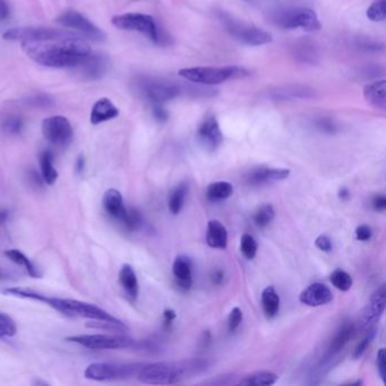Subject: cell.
Instances as JSON below:
<instances>
[{"label":"cell","mask_w":386,"mask_h":386,"mask_svg":"<svg viewBox=\"0 0 386 386\" xmlns=\"http://www.w3.org/2000/svg\"><path fill=\"white\" fill-rule=\"evenodd\" d=\"M3 129L7 134L14 135V134H19L23 128V120L19 116H8L5 118L3 121Z\"/></svg>","instance_id":"ab89813d"},{"label":"cell","mask_w":386,"mask_h":386,"mask_svg":"<svg viewBox=\"0 0 386 386\" xmlns=\"http://www.w3.org/2000/svg\"><path fill=\"white\" fill-rule=\"evenodd\" d=\"M290 174V169L287 168H258L249 174L247 181L254 186L272 184L276 181H285Z\"/></svg>","instance_id":"e0dca14e"},{"label":"cell","mask_w":386,"mask_h":386,"mask_svg":"<svg viewBox=\"0 0 386 386\" xmlns=\"http://www.w3.org/2000/svg\"><path fill=\"white\" fill-rule=\"evenodd\" d=\"M5 256L10 260L12 263L24 267L26 272L28 273V276H32V278H39V273L34 267V264L30 261V258H26L19 249H8V251H5Z\"/></svg>","instance_id":"f546056e"},{"label":"cell","mask_w":386,"mask_h":386,"mask_svg":"<svg viewBox=\"0 0 386 386\" xmlns=\"http://www.w3.org/2000/svg\"><path fill=\"white\" fill-rule=\"evenodd\" d=\"M386 305V288L385 285L380 287L373 292L371 299L366 305L364 313H362V325L369 326L378 322L380 316L383 315Z\"/></svg>","instance_id":"9a60e30c"},{"label":"cell","mask_w":386,"mask_h":386,"mask_svg":"<svg viewBox=\"0 0 386 386\" xmlns=\"http://www.w3.org/2000/svg\"><path fill=\"white\" fill-rule=\"evenodd\" d=\"M78 66L82 68L84 76L89 80H96L105 74L107 62L101 56L90 53Z\"/></svg>","instance_id":"cb8c5ba5"},{"label":"cell","mask_w":386,"mask_h":386,"mask_svg":"<svg viewBox=\"0 0 386 386\" xmlns=\"http://www.w3.org/2000/svg\"><path fill=\"white\" fill-rule=\"evenodd\" d=\"M330 280H331L332 285L341 292H348L353 285V278L349 273L341 270V269L333 271L330 276Z\"/></svg>","instance_id":"1f68e13d"},{"label":"cell","mask_w":386,"mask_h":386,"mask_svg":"<svg viewBox=\"0 0 386 386\" xmlns=\"http://www.w3.org/2000/svg\"><path fill=\"white\" fill-rule=\"evenodd\" d=\"M121 224L131 231L140 229L142 226V218L140 212L136 211L135 209L127 210V213H126L124 220L121 221Z\"/></svg>","instance_id":"f35d334b"},{"label":"cell","mask_w":386,"mask_h":386,"mask_svg":"<svg viewBox=\"0 0 386 386\" xmlns=\"http://www.w3.org/2000/svg\"><path fill=\"white\" fill-rule=\"evenodd\" d=\"M163 316H165V322H166V325L171 324L172 321L176 319L175 310L169 308V310H165Z\"/></svg>","instance_id":"681fc988"},{"label":"cell","mask_w":386,"mask_h":386,"mask_svg":"<svg viewBox=\"0 0 386 386\" xmlns=\"http://www.w3.org/2000/svg\"><path fill=\"white\" fill-rule=\"evenodd\" d=\"M102 205L109 217L119 221V222L124 220L126 213H127L123 196L119 190H115V188H110L106 192L103 199H102Z\"/></svg>","instance_id":"ac0fdd59"},{"label":"cell","mask_w":386,"mask_h":386,"mask_svg":"<svg viewBox=\"0 0 386 386\" xmlns=\"http://www.w3.org/2000/svg\"><path fill=\"white\" fill-rule=\"evenodd\" d=\"M53 154L50 151H44L40 156L41 176L47 185H53L58 179V171L53 167Z\"/></svg>","instance_id":"83f0119b"},{"label":"cell","mask_w":386,"mask_h":386,"mask_svg":"<svg viewBox=\"0 0 386 386\" xmlns=\"http://www.w3.org/2000/svg\"><path fill=\"white\" fill-rule=\"evenodd\" d=\"M8 41H43L58 40V39H82V35L75 32L51 28H14L3 34Z\"/></svg>","instance_id":"9c48e42d"},{"label":"cell","mask_w":386,"mask_h":386,"mask_svg":"<svg viewBox=\"0 0 386 386\" xmlns=\"http://www.w3.org/2000/svg\"><path fill=\"white\" fill-rule=\"evenodd\" d=\"M119 282L127 297L131 301H135L138 297L140 287H138L137 276L132 265L124 264L119 271Z\"/></svg>","instance_id":"603a6c76"},{"label":"cell","mask_w":386,"mask_h":386,"mask_svg":"<svg viewBox=\"0 0 386 386\" xmlns=\"http://www.w3.org/2000/svg\"><path fill=\"white\" fill-rule=\"evenodd\" d=\"M242 322V312L240 307H235L228 316V328L230 332L236 331Z\"/></svg>","instance_id":"b9f144b4"},{"label":"cell","mask_w":386,"mask_h":386,"mask_svg":"<svg viewBox=\"0 0 386 386\" xmlns=\"http://www.w3.org/2000/svg\"><path fill=\"white\" fill-rule=\"evenodd\" d=\"M43 137L56 146H67L73 140V127L66 117H48L42 121Z\"/></svg>","instance_id":"7c38bea8"},{"label":"cell","mask_w":386,"mask_h":386,"mask_svg":"<svg viewBox=\"0 0 386 386\" xmlns=\"http://www.w3.org/2000/svg\"><path fill=\"white\" fill-rule=\"evenodd\" d=\"M7 217H8V213L5 211H0V227L5 224V221L7 220Z\"/></svg>","instance_id":"db71d44e"},{"label":"cell","mask_w":386,"mask_h":386,"mask_svg":"<svg viewBox=\"0 0 386 386\" xmlns=\"http://www.w3.org/2000/svg\"><path fill=\"white\" fill-rule=\"evenodd\" d=\"M206 242L212 249H226L228 246L227 228L219 220H211L208 224Z\"/></svg>","instance_id":"44dd1931"},{"label":"cell","mask_w":386,"mask_h":386,"mask_svg":"<svg viewBox=\"0 0 386 386\" xmlns=\"http://www.w3.org/2000/svg\"><path fill=\"white\" fill-rule=\"evenodd\" d=\"M276 24L283 28H303V31H319L321 22L319 16L310 8H290L281 10L276 16Z\"/></svg>","instance_id":"30bf717a"},{"label":"cell","mask_w":386,"mask_h":386,"mask_svg":"<svg viewBox=\"0 0 386 386\" xmlns=\"http://www.w3.org/2000/svg\"><path fill=\"white\" fill-rule=\"evenodd\" d=\"M197 137L204 149L208 151L218 150L224 142V134L221 132L220 125L215 116L206 117L197 131Z\"/></svg>","instance_id":"5bb4252c"},{"label":"cell","mask_w":386,"mask_h":386,"mask_svg":"<svg viewBox=\"0 0 386 386\" xmlns=\"http://www.w3.org/2000/svg\"><path fill=\"white\" fill-rule=\"evenodd\" d=\"M118 116H119V110L111 102L110 99L102 98L95 102L93 106L91 115H90V121L92 125H99L108 120L115 119Z\"/></svg>","instance_id":"ffe728a7"},{"label":"cell","mask_w":386,"mask_h":386,"mask_svg":"<svg viewBox=\"0 0 386 386\" xmlns=\"http://www.w3.org/2000/svg\"><path fill=\"white\" fill-rule=\"evenodd\" d=\"M92 322H89L87 326L92 328H100L106 331L126 332L128 328L121 321L119 322H111V321H98V319H91Z\"/></svg>","instance_id":"8d00e7d4"},{"label":"cell","mask_w":386,"mask_h":386,"mask_svg":"<svg viewBox=\"0 0 386 386\" xmlns=\"http://www.w3.org/2000/svg\"><path fill=\"white\" fill-rule=\"evenodd\" d=\"M376 366L377 371H378V374H380V378L383 382H385L386 378V351L384 348L380 349V351L377 353L376 357Z\"/></svg>","instance_id":"7bdbcfd3"},{"label":"cell","mask_w":386,"mask_h":386,"mask_svg":"<svg viewBox=\"0 0 386 386\" xmlns=\"http://www.w3.org/2000/svg\"><path fill=\"white\" fill-rule=\"evenodd\" d=\"M144 365L142 364H114V362H93L86 367L84 376L87 380L105 382V380H124L133 375H137L138 371Z\"/></svg>","instance_id":"ba28073f"},{"label":"cell","mask_w":386,"mask_h":386,"mask_svg":"<svg viewBox=\"0 0 386 386\" xmlns=\"http://www.w3.org/2000/svg\"><path fill=\"white\" fill-rule=\"evenodd\" d=\"M153 116L160 123H165V121L168 120L169 115L166 109L162 107V105H154Z\"/></svg>","instance_id":"7dc6e473"},{"label":"cell","mask_w":386,"mask_h":386,"mask_svg":"<svg viewBox=\"0 0 386 386\" xmlns=\"http://www.w3.org/2000/svg\"><path fill=\"white\" fill-rule=\"evenodd\" d=\"M135 84L137 92L153 105H162L181 93L176 84L154 77H140Z\"/></svg>","instance_id":"8992f818"},{"label":"cell","mask_w":386,"mask_h":386,"mask_svg":"<svg viewBox=\"0 0 386 386\" xmlns=\"http://www.w3.org/2000/svg\"><path fill=\"white\" fill-rule=\"evenodd\" d=\"M368 19L371 22H382L386 17V0H376L368 7L366 12Z\"/></svg>","instance_id":"e575fe53"},{"label":"cell","mask_w":386,"mask_h":386,"mask_svg":"<svg viewBox=\"0 0 386 386\" xmlns=\"http://www.w3.org/2000/svg\"><path fill=\"white\" fill-rule=\"evenodd\" d=\"M178 75L193 83L204 85H218L228 80H238L249 76V72L238 66L226 67L183 68Z\"/></svg>","instance_id":"277c9868"},{"label":"cell","mask_w":386,"mask_h":386,"mask_svg":"<svg viewBox=\"0 0 386 386\" xmlns=\"http://www.w3.org/2000/svg\"><path fill=\"white\" fill-rule=\"evenodd\" d=\"M278 380L279 376L272 371H261L242 377L237 384L244 386H270L274 385Z\"/></svg>","instance_id":"484cf974"},{"label":"cell","mask_w":386,"mask_h":386,"mask_svg":"<svg viewBox=\"0 0 386 386\" xmlns=\"http://www.w3.org/2000/svg\"><path fill=\"white\" fill-rule=\"evenodd\" d=\"M28 298L32 301L47 303L48 306L51 307L59 313L69 316V317H83V319L111 321V322H119L120 321L93 303H84V301H76V299L48 297V296L33 292V290L28 294Z\"/></svg>","instance_id":"3957f363"},{"label":"cell","mask_w":386,"mask_h":386,"mask_svg":"<svg viewBox=\"0 0 386 386\" xmlns=\"http://www.w3.org/2000/svg\"><path fill=\"white\" fill-rule=\"evenodd\" d=\"M219 19L224 25V30L240 42L249 46H262L272 42V34L262 30L255 25L240 21L229 15L227 12H220Z\"/></svg>","instance_id":"5b68a950"},{"label":"cell","mask_w":386,"mask_h":386,"mask_svg":"<svg viewBox=\"0 0 386 386\" xmlns=\"http://www.w3.org/2000/svg\"><path fill=\"white\" fill-rule=\"evenodd\" d=\"M375 330H369L368 333L366 334L364 339L359 342L358 346H355V351H353V358L358 359L365 353L367 350L368 346L371 344V341L374 340Z\"/></svg>","instance_id":"60d3db41"},{"label":"cell","mask_w":386,"mask_h":386,"mask_svg":"<svg viewBox=\"0 0 386 386\" xmlns=\"http://www.w3.org/2000/svg\"><path fill=\"white\" fill-rule=\"evenodd\" d=\"M210 362L205 359H185L181 362H154L141 368L137 378L151 385H171L208 371Z\"/></svg>","instance_id":"7a4b0ae2"},{"label":"cell","mask_w":386,"mask_h":386,"mask_svg":"<svg viewBox=\"0 0 386 386\" xmlns=\"http://www.w3.org/2000/svg\"><path fill=\"white\" fill-rule=\"evenodd\" d=\"M258 242L254 237L249 233L242 235V240H240V251H242L244 258L247 260H253L258 254Z\"/></svg>","instance_id":"836d02e7"},{"label":"cell","mask_w":386,"mask_h":386,"mask_svg":"<svg viewBox=\"0 0 386 386\" xmlns=\"http://www.w3.org/2000/svg\"><path fill=\"white\" fill-rule=\"evenodd\" d=\"M25 103L33 108H50L55 106V99L46 93H37V94L30 95Z\"/></svg>","instance_id":"d590c367"},{"label":"cell","mask_w":386,"mask_h":386,"mask_svg":"<svg viewBox=\"0 0 386 386\" xmlns=\"http://www.w3.org/2000/svg\"><path fill=\"white\" fill-rule=\"evenodd\" d=\"M339 197L344 201H348L350 199V192L348 188L344 187L339 190Z\"/></svg>","instance_id":"816d5d0a"},{"label":"cell","mask_w":386,"mask_h":386,"mask_svg":"<svg viewBox=\"0 0 386 386\" xmlns=\"http://www.w3.org/2000/svg\"><path fill=\"white\" fill-rule=\"evenodd\" d=\"M355 328L353 324H344L341 328L340 331L337 332L332 340L331 346H330V353H337L341 349H344V346L349 342L350 339L353 337Z\"/></svg>","instance_id":"4dcf8cb0"},{"label":"cell","mask_w":386,"mask_h":386,"mask_svg":"<svg viewBox=\"0 0 386 386\" xmlns=\"http://www.w3.org/2000/svg\"><path fill=\"white\" fill-rule=\"evenodd\" d=\"M371 236H373V231H371V228L367 224H362L359 226L355 229V238L359 240V242H368L371 240Z\"/></svg>","instance_id":"ee69618b"},{"label":"cell","mask_w":386,"mask_h":386,"mask_svg":"<svg viewBox=\"0 0 386 386\" xmlns=\"http://www.w3.org/2000/svg\"><path fill=\"white\" fill-rule=\"evenodd\" d=\"M17 326L14 319L7 314L0 312V337H10L15 335Z\"/></svg>","instance_id":"74e56055"},{"label":"cell","mask_w":386,"mask_h":386,"mask_svg":"<svg viewBox=\"0 0 386 386\" xmlns=\"http://www.w3.org/2000/svg\"><path fill=\"white\" fill-rule=\"evenodd\" d=\"M233 186L228 181H215L208 186L206 197L210 202H221L233 196Z\"/></svg>","instance_id":"4316f807"},{"label":"cell","mask_w":386,"mask_h":386,"mask_svg":"<svg viewBox=\"0 0 386 386\" xmlns=\"http://www.w3.org/2000/svg\"><path fill=\"white\" fill-rule=\"evenodd\" d=\"M22 49L34 62L50 68L77 67L91 53L82 39L22 41Z\"/></svg>","instance_id":"6da1fadb"},{"label":"cell","mask_w":386,"mask_h":386,"mask_svg":"<svg viewBox=\"0 0 386 386\" xmlns=\"http://www.w3.org/2000/svg\"><path fill=\"white\" fill-rule=\"evenodd\" d=\"M280 296L273 285H269L262 292V307L267 319H274L280 310Z\"/></svg>","instance_id":"d4e9b609"},{"label":"cell","mask_w":386,"mask_h":386,"mask_svg":"<svg viewBox=\"0 0 386 386\" xmlns=\"http://www.w3.org/2000/svg\"><path fill=\"white\" fill-rule=\"evenodd\" d=\"M371 205H373V209L376 212H380V213H383L386 210V197L383 194H378L376 196H374L373 201H371Z\"/></svg>","instance_id":"bcb514c9"},{"label":"cell","mask_w":386,"mask_h":386,"mask_svg":"<svg viewBox=\"0 0 386 386\" xmlns=\"http://www.w3.org/2000/svg\"><path fill=\"white\" fill-rule=\"evenodd\" d=\"M115 28L123 31L140 32L146 35L154 43L159 42V32L153 17L141 12H126L116 15L111 19Z\"/></svg>","instance_id":"52a82bcc"},{"label":"cell","mask_w":386,"mask_h":386,"mask_svg":"<svg viewBox=\"0 0 386 386\" xmlns=\"http://www.w3.org/2000/svg\"><path fill=\"white\" fill-rule=\"evenodd\" d=\"M222 280H224V273L220 272V271H219V272H215V276H213V281H215V283H220Z\"/></svg>","instance_id":"f5cc1de1"},{"label":"cell","mask_w":386,"mask_h":386,"mask_svg":"<svg viewBox=\"0 0 386 386\" xmlns=\"http://www.w3.org/2000/svg\"><path fill=\"white\" fill-rule=\"evenodd\" d=\"M276 218V211L271 204H264L254 215V222L260 228H265Z\"/></svg>","instance_id":"d6a6232c"},{"label":"cell","mask_w":386,"mask_h":386,"mask_svg":"<svg viewBox=\"0 0 386 386\" xmlns=\"http://www.w3.org/2000/svg\"><path fill=\"white\" fill-rule=\"evenodd\" d=\"M10 15V7L5 0H0V21L7 19Z\"/></svg>","instance_id":"c3c4849f"},{"label":"cell","mask_w":386,"mask_h":386,"mask_svg":"<svg viewBox=\"0 0 386 386\" xmlns=\"http://www.w3.org/2000/svg\"><path fill=\"white\" fill-rule=\"evenodd\" d=\"M364 96L366 101L376 109L384 111L386 109V82L385 80L376 81L374 83L367 84L364 87Z\"/></svg>","instance_id":"7402d4cb"},{"label":"cell","mask_w":386,"mask_h":386,"mask_svg":"<svg viewBox=\"0 0 386 386\" xmlns=\"http://www.w3.org/2000/svg\"><path fill=\"white\" fill-rule=\"evenodd\" d=\"M172 273L179 288L188 290L193 285V264L187 256L181 255L172 264Z\"/></svg>","instance_id":"d6986e66"},{"label":"cell","mask_w":386,"mask_h":386,"mask_svg":"<svg viewBox=\"0 0 386 386\" xmlns=\"http://www.w3.org/2000/svg\"><path fill=\"white\" fill-rule=\"evenodd\" d=\"M84 167H85V161H84L83 156H80L77 158L76 161V171L82 172L84 170Z\"/></svg>","instance_id":"f907efd6"},{"label":"cell","mask_w":386,"mask_h":386,"mask_svg":"<svg viewBox=\"0 0 386 386\" xmlns=\"http://www.w3.org/2000/svg\"><path fill=\"white\" fill-rule=\"evenodd\" d=\"M188 195V186L185 183L178 185L175 190H172L168 201V208L172 215H179L184 208L186 197Z\"/></svg>","instance_id":"f1b7e54d"},{"label":"cell","mask_w":386,"mask_h":386,"mask_svg":"<svg viewBox=\"0 0 386 386\" xmlns=\"http://www.w3.org/2000/svg\"><path fill=\"white\" fill-rule=\"evenodd\" d=\"M66 341L92 350L126 349L134 346L132 339L110 334H80L66 337Z\"/></svg>","instance_id":"8fae6325"},{"label":"cell","mask_w":386,"mask_h":386,"mask_svg":"<svg viewBox=\"0 0 386 386\" xmlns=\"http://www.w3.org/2000/svg\"><path fill=\"white\" fill-rule=\"evenodd\" d=\"M333 301V294L328 285L316 282L303 289L299 294V301L310 307H319L328 305Z\"/></svg>","instance_id":"2e32d148"},{"label":"cell","mask_w":386,"mask_h":386,"mask_svg":"<svg viewBox=\"0 0 386 386\" xmlns=\"http://www.w3.org/2000/svg\"><path fill=\"white\" fill-rule=\"evenodd\" d=\"M57 23L64 28L77 30L83 35L94 39V40H102L106 37L105 32L102 31L101 28H99L89 19H86L85 16L78 12H75V10H68L62 14L57 19Z\"/></svg>","instance_id":"4fadbf2b"},{"label":"cell","mask_w":386,"mask_h":386,"mask_svg":"<svg viewBox=\"0 0 386 386\" xmlns=\"http://www.w3.org/2000/svg\"><path fill=\"white\" fill-rule=\"evenodd\" d=\"M315 245L319 251H325V253L332 251L331 240L328 236H325V235H321V236L316 238Z\"/></svg>","instance_id":"f6af8a7d"},{"label":"cell","mask_w":386,"mask_h":386,"mask_svg":"<svg viewBox=\"0 0 386 386\" xmlns=\"http://www.w3.org/2000/svg\"><path fill=\"white\" fill-rule=\"evenodd\" d=\"M0 278H1V276H0Z\"/></svg>","instance_id":"11a10c76"}]
</instances>
